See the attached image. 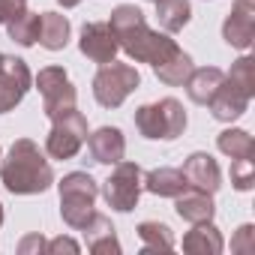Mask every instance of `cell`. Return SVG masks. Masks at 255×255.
<instances>
[{"label":"cell","instance_id":"1","mask_svg":"<svg viewBox=\"0 0 255 255\" xmlns=\"http://www.w3.org/2000/svg\"><path fill=\"white\" fill-rule=\"evenodd\" d=\"M108 27L114 30L117 36V45L120 51H126V57H132L135 63H162L165 57H171L180 45L168 36V33H159V30H150L147 27V18L138 6L132 3H123L111 12L108 18Z\"/></svg>","mask_w":255,"mask_h":255},{"label":"cell","instance_id":"2","mask_svg":"<svg viewBox=\"0 0 255 255\" xmlns=\"http://www.w3.org/2000/svg\"><path fill=\"white\" fill-rule=\"evenodd\" d=\"M0 180L12 195H39L54 183V171L36 141L18 138L6 159H0Z\"/></svg>","mask_w":255,"mask_h":255},{"label":"cell","instance_id":"3","mask_svg":"<svg viewBox=\"0 0 255 255\" xmlns=\"http://www.w3.org/2000/svg\"><path fill=\"white\" fill-rule=\"evenodd\" d=\"M60 216L69 228L81 231L90 219H93V204H96V195H99V183L87 174V171H72L66 174L60 183Z\"/></svg>","mask_w":255,"mask_h":255},{"label":"cell","instance_id":"4","mask_svg":"<svg viewBox=\"0 0 255 255\" xmlns=\"http://www.w3.org/2000/svg\"><path fill=\"white\" fill-rule=\"evenodd\" d=\"M135 126L150 141H174L186 129V111L174 96H165L159 102H147L135 108Z\"/></svg>","mask_w":255,"mask_h":255},{"label":"cell","instance_id":"5","mask_svg":"<svg viewBox=\"0 0 255 255\" xmlns=\"http://www.w3.org/2000/svg\"><path fill=\"white\" fill-rule=\"evenodd\" d=\"M141 75L132 63H102L93 75V96L102 108H120L132 90H138Z\"/></svg>","mask_w":255,"mask_h":255},{"label":"cell","instance_id":"6","mask_svg":"<svg viewBox=\"0 0 255 255\" xmlns=\"http://www.w3.org/2000/svg\"><path fill=\"white\" fill-rule=\"evenodd\" d=\"M87 120L78 108H69L57 117H51V132L45 138V153L51 159H72L87 141Z\"/></svg>","mask_w":255,"mask_h":255},{"label":"cell","instance_id":"7","mask_svg":"<svg viewBox=\"0 0 255 255\" xmlns=\"http://www.w3.org/2000/svg\"><path fill=\"white\" fill-rule=\"evenodd\" d=\"M141 189H144V171H141V165L138 162H123V159L114 165V171L102 183V195H105L108 207L117 210V213L135 210V204L141 198Z\"/></svg>","mask_w":255,"mask_h":255},{"label":"cell","instance_id":"8","mask_svg":"<svg viewBox=\"0 0 255 255\" xmlns=\"http://www.w3.org/2000/svg\"><path fill=\"white\" fill-rule=\"evenodd\" d=\"M36 90L42 93V105H45V114H48V117H57V114L75 108L78 93H75V87H72L66 69H60V66H45V69H39V75H36Z\"/></svg>","mask_w":255,"mask_h":255},{"label":"cell","instance_id":"9","mask_svg":"<svg viewBox=\"0 0 255 255\" xmlns=\"http://www.w3.org/2000/svg\"><path fill=\"white\" fill-rule=\"evenodd\" d=\"M33 75L21 57L0 54V114L12 111L30 90Z\"/></svg>","mask_w":255,"mask_h":255},{"label":"cell","instance_id":"10","mask_svg":"<svg viewBox=\"0 0 255 255\" xmlns=\"http://www.w3.org/2000/svg\"><path fill=\"white\" fill-rule=\"evenodd\" d=\"M78 48H81V54H84L87 60L99 63V66H102V63H111V60L117 57V51H120L117 36H114V30L108 27V21H90V24H84V27H81Z\"/></svg>","mask_w":255,"mask_h":255},{"label":"cell","instance_id":"11","mask_svg":"<svg viewBox=\"0 0 255 255\" xmlns=\"http://www.w3.org/2000/svg\"><path fill=\"white\" fill-rule=\"evenodd\" d=\"M222 39L231 48L246 51L255 39V0H234V6L222 24Z\"/></svg>","mask_w":255,"mask_h":255},{"label":"cell","instance_id":"12","mask_svg":"<svg viewBox=\"0 0 255 255\" xmlns=\"http://www.w3.org/2000/svg\"><path fill=\"white\" fill-rule=\"evenodd\" d=\"M249 102H252V93H246V90H243V87H237L234 81L222 78L219 90L213 93V99H210L207 105H210V114H213L216 120L231 123V120H237V117L249 108Z\"/></svg>","mask_w":255,"mask_h":255},{"label":"cell","instance_id":"13","mask_svg":"<svg viewBox=\"0 0 255 255\" xmlns=\"http://www.w3.org/2000/svg\"><path fill=\"white\" fill-rule=\"evenodd\" d=\"M87 147H90V156L93 162L99 165H117L126 153V138L117 126H99L96 132L87 135Z\"/></svg>","mask_w":255,"mask_h":255},{"label":"cell","instance_id":"14","mask_svg":"<svg viewBox=\"0 0 255 255\" xmlns=\"http://www.w3.org/2000/svg\"><path fill=\"white\" fill-rule=\"evenodd\" d=\"M183 177H186V186L192 189H201V192H216L222 186V171L216 165V159L210 153H192L186 162H183Z\"/></svg>","mask_w":255,"mask_h":255},{"label":"cell","instance_id":"15","mask_svg":"<svg viewBox=\"0 0 255 255\" xmlns=\"http://www.w3.org/2000/svg\"><path fill=\"white\" fill-rule=\"evenodd\" d=\"M174 210H177L180 219H186L192 225L195 222H210L213 213H216L213 195L210 192H201V189H192V186H186L180 195H174Z\"/></svg>","mask_w":255,"mask_h":255},{"label":"cell","instance_id":"16","mask_svg":"<svg viewBox=\"0 0 255 255\" xmlns=\"http://www.w3.org/2000/svg\"><path fill=\"white\" fill-rule=\"evenodd\" d=\"M222 78H225V72L219 66H201V69H192L183 84H186V93L195 105H207L213 99V93L219 90Z\"/></svg>","mask_w":255,"mask_h":255},{"label":"cell","instance_id":"17","mask_svg":"<svg viewBox=\"0 0 255 255\" xmlns=\"http://www.w3.org/2000/svg\"><path fill=\"white\" fill-rule=\"evenodd\" d=\"M183 249L189 255H219L225 249V240H222L219 228L213 225V219L210 222H195V228L186 231V237H183Z\"/></svg>","mask_w":255,"mask_h":255},{"label":"cell","instance_id":"18","mask_svg":"<svg viewBox=\"0 0 255 255\" xmlns=\"http://www.w3.org/2000/svg\"><path fill=\"white\" fill-rule=\"evenodd\" d=\"M84 237H87V249L102 255V252H120V240L114 234V225L108 222V216L102 213H93V219L81 228Z\"/></svg>","mask_w":255,"mask_h":255},{"label":"cell","instance_id":"19","mask_svg":"<svg viewBox=\"0 0 255 255\" xmlns=\"http://www.w3.org/2000/svg\"><path fill=\"white\" fill-rule=\"evenodd\" d=\"M69 33L72 24L66 15L60 12H42V24H39V45L48 51H63L69 45Z\"/></svg>","mask_w":255,"mask_h":255},{"label":"cell","instance_id":"20","mask_svg":"<svg viewBox=\"0 0 255 255\" xmlns=\"http://www.w3.org/2000/svg\"><path fill=\"white\" fill-rule=\"evenodd\" d=\"M144 189L159 198H174L186 189V177L180 168H153L144 174Z\"/></svg>","mask_w":255,"mask_h":255},{"label":"cell","instance_id":"21","mask_svg":"<svg viewBox=\"0 0 255 255\" xmlns=\"http://www.w3.org/2000/svg\"><path fill=\"white\" fill-rule=\"evenodd\" d=\"M156 18L165 33H180L192 18V6L189 0H156Z\"/></svg>","mask_w":255,"mask_h":255},{"label":"cell","instance_id":"22","mask_svg":"<svg viewBox=\"0 0 255 255\" xmlns=\"http://www.w3.org/2000/svg\"><path fill=\"white\" fill-rule=\"evenodd\" d=\"M195 66H192V57L183 51V48H177L171 57H165L162 63H156L153 66V72H156V78L162 81V84H168V87H180L186 78H189V72H192Z\"/></svg>","mask_w":255,"mask_h":255},{"label":"cell","instance_id":"23","mask_svg":"<svg viewBox=\"0 0 255 255\" xmlns=\"http://www.w3.org/2000/svg\"><path fill=\"white\" fill-rule=\"evenodd\" d=\"M39 24H42V15L24 9L21 15H15V18L6 24V30H9V39H12V42H18L21 48H30V45L39 42Z\"/></svg>","mask_w":255,"mask_h":255},{"label":"cell","instance_id":"24","mask_svg":"<svg viewBox=\"0 0 255 255\" xmlns=\"http://www.w3.org/2000/svg\"><path fill=\"white\" fill-rule=\"evenodd\" d=\"M216 147L225 156H231V159H252V153H255V141H252V135L246 129H225V132H219Z\"/></svg>","mask_w":255,"mask_h":255},{"label":"cell","instance_id":"25","mask_svg":"<svg viewBox=\"0 0 255 255\" xmlns=\"http://www.w3.org/2000/svg\"><path fill=\"white\" fill-rule=\"evenodd\" d=\"M138 237L144 243V252H168L174 249V234L165 222H141L138 225Z\"/></svg>","mask_w":255,"mask_h":255},{"label":"cell","instance_id":"26","mask_svg":"<svg viewBox=\"0 0 255 255\" xmlns=\"http://www.w3.org/2000/svg\"><path fill=\"white\" fill-rule=\"evenodd\" d=\"M228 81H234L237 87H243L246 93H255V78H252V57H240L234 66H231V72L225 75Z\"/></svg>","mask_w":255,"mask_h":255},{"label":"cell","instance_id":"27","mask_svg":"<svg viewBox=\"0 0 255 255\" xmlns=\"http://www.w3.org/2000/svg\"><path fill=\"white\" fill-rule=\"evenodd\" d=\"M231 183L240 192L252 189V159H231Z\"/></svg>","mask_w":255,"mask_h":255},{"label":"cell","instance_id":"28","mask_svg":"<svg viewBox=\"0 0 255 255\" xmlns=\"http://www.w3.org/2000/svg\"><path fill=\"white\" fill-rule=\"evenodd\" d=\"M231 249L234 252H255V228L252 225H243L237 231V237L231 240Z\"/></svg>","mask_w":255,"mask_h":255},{"label":"cell","instance_id":"29","mask_svg":"<svg viewBox=\"0 0 255 255\" xmlns=\"http://www.w3.org/2000/svg\"><path fill=\"white\" fill-rule=\"evenodd\" d=\"M24 9H27V0H0V24H9Z\"/></svg>","mask_w":255,"mask_h":255},{"label":"cell","instance_id":"30","mask_svg":"<svg viewBox=\"0 0 255 255\" xmlns=\"http://www.w3.org/2000/svg\"><path fill=\"white\" fill-rule=\"evenodd\" d=\"M78 249H81V246H78L72 237H54V240H48V246H45L48 255H57V252H72V255H75Z\"/></svg>","mask_w":255,"mask_h":255},{"label":"cell","instance_id":"31","mask_svg":"<svg viewBox=\"0 0 255 255\" xmlns=\"http://www.w3.org/2000/svg\"><path fill=\"white\" fill-rule=\"evenodd\" d=\"M45 246H48V240H45V237L30 234V237H24V240H21L18 252H21V255H27V252H45Z\"/></svg>","mask_w":255,"mask_h":255},{"label":"cell","instance_id":"32","mask_svg":"<svg viewBox=\"0 0 255 255\" xmlns=\"http://www.w3.org/2000/svg\"><path fill=\"white\" fill-rule=\"evenodd\" d=\"M57 3H60L63 9H72V6H78V3H81V0H57Z\"/></svg>","mask_w":255,"mask_h":255},{"label":"cell","instance_id":"33","mask_svg":"<svg viewBox=\"0 0 255 255\" xmlns=\"http://www.w3.org/2000/svg\"><path fill=\"white\" fill-rule=\"evenodd\" d=\"M0 225H3V204H0Z\"/></svg>","mask_w":255,"mask_h":255},{"label":"cell","instance_id":"34","mask_svg":"<svg viewBox=\"0 0 255 255\" xmlns=\"http://www.w3.org/2000/svg\"><path fill=\"white\" fill-rule=\"evenodd\" d=\"M0 159H3V150H0Z\"/></svg>","mask_w":255,"mask_h":255},{"label":"cell","instance_id":"35","mask_svg":"<svg viewBox=\"0 0 255 255\" xmlns=\"http://www.w3.org/2000/svg\"><path fill=\"white\" fill-rule=\"evenodd\" d=\"M153 3H156V0H153Z\"/></svg>","mask_w":255,"mask_h":255}]
</instances>
